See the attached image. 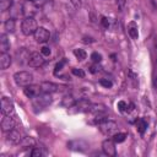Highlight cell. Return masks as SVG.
I'll list each match as a JSON object with an SVG mask.
<instances>
[{"label": "cell", "instance_id": "obj_26", "mask_svg": "<svg viewBox=\"0 0 157 157\" xmlns=\"http://www.w3.org/2000/svg\"><path fill=\"white\" fill-rule=\"evenodd\" d=\"M43 155H44V152H43L42 147H39V146L33 147V150H32V152H31V156H32V157H42Z\"/></svg>", "mask_w": 157, "mask_h": 157}, {"label": "cell", "instance_id": "obj_24", "mask_svg": "<svg viewBox=\"0 0 157 157\" xmlns=\"http://www.w3.org/2000/svg\"><path fill=\"white\" fill-rule=\"evenodd\" d=\"M74 55L76 57V59H79V60H85L86 59V52L84 50V49H75L74 50Z\"/></svg>", "mask_w": 157, "mask_h": 157}, {"label": "cell", "instance_id": "obj_7", "mask_svg": "<svg viewBox=\"0 0 157 157\" xmlns=\"http://www.w3.org/2000/svg\"><path fill=\"white\" fill-rule=\"evenodd\" d=\"M45 59H44V55L42 53H37V52H34V53H32L30 55V59H28V65L32 66V68H39L44 64Z\"/></svg>", "mask_w": 157, "mask_h": 157}, {"label": "cell", "instance_id": "obj_31", "mask_svg": "<svg viewBox=\"0 0 157 157\" xmlns=\"http://www.w3.org/2000/svg\"><path fill=\"white\" fill-rule=\"evenodd\" d=\"M73 74L75 75V76H79V77H85V73H84V70L82 69H73Z\"/></svg>", "mask_w": 157, "mask_h": 157}, {"label": "cell", "instance_id": "obj_18", "mask_svg": "<svg viewBox=\"0 0 157 157\" xmlns=\"http://www.w3.org/2000/svg\"><path fill=\"white\" fill-rule=\"evenodd\" d=\"M128 33H129V36H130L133 39H137V38H139L137 25H136L134 21L129 22V25H128Z\"/></svg>", "mask_w": 157, "mask_h": 157}, {"label": "cell", "instance_id": "obj_6", "mask_svg": "<svg viewBox=\"0 0 157 157\" xmlns=\"http://www.w3.org/2000/svg\"><path fill=\"white\" fill-rule=\"evenodd\" d=\"M15 107H14V102L9 97H3L2 98V113L4 116H11L14 114Z\"/></svg>", "mask_w": 157, "mask_h": 157}, {"label": "cell", "instance_id": "obj_4", "mask_svg": "<svg viewBox=\"0 0 157 157\" xmlns=\"http://www.w3.org/2000/svg\"><path fill=\"white\" fill-rule=\"evenodd\" d=\"M99 130L106 135V136H113L114 134L118 133V124L113 120H106L102 124H99Z\"/></svg>", "mask_w": 157, "mask_h": 157}, {"label": "cell", "instance_id": "obj_15", "mask_svg": "<svg viewBox=\"0 0 157 157\" xmlns=\"http://www.w3.org/2000/svg\"><path fill=\"white\" fill-rule=\"evenodd\" d=\"M87 112L93 116H97V114L107 113V109H106V106H103V104H91Z\"/></svg>", "mask_w": 157, "mask_h": 157}, {"label": "cell", "instance_id": "obj_19", "mask_svg": "<svg viewBox=\"0 0 157 157\" xmlns=\"http://www.w3.org/2000/svg\"><path fill=\"white\" fill-rule=\"evenodd\" d=\"M20 145H21L23 148L33 147V146L36 145V141H34V139H33V137H31V136H25V137H22V140H21Z\"/></svg>", "mask_w": 157, "mask_h": 157}, {"label": "cell", "instance_id": "obj_20", "mask_svg": "<svg viewBox=\"0 0 157 157\" xmlns=\"http://www.w3.org/2000/svg\"><path fill=\"white\" fill-rule=\"evenodd\" d=\"M75 103H76V101L73 96H65L62 101V106L65 107V108H71Z\"/></svg>", "mask_w": 157, "mask_h": 157}, {"label": "cell", "instance_id": "obj_1", "mask_svg": "<svg viewBox=\"0 0 157 157\" xmlns=\"http://www.w3.org/2000/svg\"><path fill=\"white\" fill-rule=\"evenodd\" d=\"M14 81L16 82L17 86H21V87H26L28 85L32 84L33 81V75L28 71H19L14 75Z\"/></svg>", "mask_w": 157, "mask_h": 157}, {"label": "cell", "instance_id": "obj_8", "mask_svg": "<svg viewBox=\"0 0 157 157\" xmlns=\"http://www.w3.org/2000/svg\"><path fill=\"white\" fill-rule=\"evenodd\" d=\"M49 38H50V33L44 27H38L37 31L34 32V39L38 43H45L49 41Z\"/></svg>", "mask_w": 157, "mask_h": 157}, {"label": "cell", "instance_id": "obj_37", "mask_svg": "<svg viewBox=\"0 0 157 157\" xmlns=\"http://www.w3.org/2000/svg\"><path fill=\"white\" fill-rule=\"evenodd\" d=\"M90 71L92 73V74H95V73H97L98 70H97V66H95V65H92V66H90Z\"/></svg>", "mask_w": 157, "mask_h": 157}, {"label": "cell", "instance_id": "obj_5", "mask_svg": "<svg viewBox=\"0 0 157 157\" xmlns=\"http://www.w3.org/2000/svg\"><path fill=\"white\" fill-rule=\"evenodd\" d=\"M68 147L70 148V150H73V151H79V152H85V151H87L88 150V144L86 142V141H84V140H79V139H76V140H71V141H69L68 142Z\"/></svg>", "mask_w": 157, "mask_h": 157}, {"label": "cell", "instance_id": "obj_28", "mask_svg": "<svg viewBox=\"0 0 157 157\" xmlns=\"http://www.w3.org/2000/svg\"><path fill=\"white\" fill-rule=\"evenodd\" d=\"M65 63H66V60H65V59H63L62 62H59V63L55 65V69H54V74H55V75H58V73L63 69V66L65 65Z\"/></svg>", "mask_w": 157, "mask_h": 157}, {"label": "cell", "instance_id": "obj_2", "mask_svg": "<svg viewBox=\"0 0 157 157\" xmlns=\"http://www.w3.org/2000/svg\"><path fill=\"white\" fill-rule=\"evenodd\" d=\"M38 26H37V21L33 17H26L22 20L21 23V31L25 36H31L34 34V32L37 31Z\"/></svg>", "mask_w": 157, "mask_h": 157}, {"label": "cell", "instance_id": "obj_12", "mask_svg": "<svg viewBox=\"0 0 157 157\" xmlns=\"http://www.w3.org/2000/svg\"><path fill=\"white\" fill-rule=\"evenodd\" d=\"M90 106H91V103H90V101L88 99H86V98H81V99H79L74 106L71 107V108H74L75 111V113H82V112H87L88 111V108H90ZM70 109V108H69Z\"/></svg>", "mask_w": 157, "mask_h": 157}, {"label": "cell", "instance_id": "obj_29", "mask_svg": "<svg viewBox=\"0 0 157 157\" xmlns=\"http://www.w3.org/2000/svg\"><path fill=\"white\" fill-rule=\"evenodd\" d=\"M118 108H119V111H120V112H125V111H128V103H127V102H124V101H119V102H118Z\"/></svg>", "mask_w": 157, "mask_h": 157}, {"label": "cell", "instance_id": "obj_16", "mask_svg": "<svg viewBox=\"0 0 157 157\" xmlns=\"http://www.w3.org/2000/svg\"><path fill=\"white\" fill-rule=\"evenodd\" d=\"M9 49H10V42L8 39V36L5 33L0 34V52L2 53H8Z\"/></svg>", "mask_w": 157, "mask_h": 157}, {"label": "cell", "instance_id": "obj_14", "mask_svg": "<svg viewBox=\"0 0 157 157\" xmlns=\"http://www.w3.org/2000/svg\"><path fill=\"white\" fill-rule=\"evenodd\" d=\"M15 125H16V122L15 119L11 117V116H4L3 120H2V130L8 133L12 129H15Z\"/></svg>", "mask_w": 157, "mask_h": 157}, {"label": "cell", "instance_id": "obj_25", "mask_svg": "<svg viewBox=\"0 0 157 157\" xmlns=\"http://www.w3.org/2000/svg\"><path fill=\"white\" fill-rule=\"evenodd\" d=\"M125 139H127V134H124V133H117V134L113 135V140H114V142H117V144L123 142Z\"/></svg>", "mask_w": 157, "mask_h": 157}, {"label": "cell", "instance_id": "obj_23", "mask_svg": "<svg viewBox=\"0 0 157 157\" xmlns=\"http://www.w3.org/2000/svg\"><path fill=\"white\" fill-rule=\"evenodd\" d=\"M12 6V0H0V10L6 11Z\"/></svg>", "mask_w": 157, "mask_h": 157}, {"label": "cell", "instance_id": "obj_30", "mask_svg": "<svg viewBox=\"0 0 157 157\" xmlns=\"http://www.w3.org/2000/svg\"><path fill=\"white\" fill-rule=\"evenodd\" d=\"M91 59L95 62V63H101V60H102V57H101V54H98V53H92L91 54Z\"/></svg>", "mask_w": 157, "mask_h": 157}, {"label": "cell", "instance_id": "obj_39", "mask_svg": "<svg viewBox=\"0 0 157 157\" xmlns=\"http://www.w3.org/2000/svg\"><path fill=\"white\" fill-rule=\"evenodd\" d=\"M30 2H33V3H36V2H38V0H30Z\"/></svg>", "mask_w": 157, "mask_h": 157}, {"label": "cell", "instance_id": "obj_13", "mask_svg": "<svg viewBox=\"0 0 157 157\" xmlns=\"http://www.w3.org/2000/svg\"><path fill=\"white\" fill-rule=\"evenodd\" d=\"M21 140H22V136H21V134H20L19 130L12 129V130L8 131V134H6V141L9 144H11V145H19L21 142Z\"/></svg>", "mask_w": 157, "mask_h": 157}, {"label": "cell", "instance_id": "obj_36", "mask_svg": "<svg viewBox=\"0 0 157 157\" xmlns=\"http://www.w3.org/2000/svg\"><path fill=\"white\" fill-rule=\"evenodd\" d=\"M82 42H84V43H92V42H93V39H92L91 37H84Z\"/></svg>", "mask_w": 157, "mask_h": 157}, {"label": "cell", "instance_id": "obj_3", "mask_svg": "<svg viewBox=\"0 0 157 157\" xmlns=\"http://www.w3.org/2000/svg\"><path fill=\"white\" fill-rule=\"evenodd\" d=\"M52 103V97H50V93H44L42 92L39 96L34 97L33 101H32V104L33 107L37 108V109H41V108H45L47 106Z\"/></svg>", "mask_w": 157, "mask_h": 157}, {"label": "cell", "instance_id": "obj_11", "mask_svg": "<svg viewBox=\"0 0 157 157\" xmlns=\"http://www.w3.org/2000/svg\"><path fill=\"white\" fill-rule=\"evenodd\" d=\"M23 92L28 98L33 99L34 97H37L42 93V88H41V85H32L31 84V85H28L23 88Z\"/></svg>", "mask_w": 157, "mask_h": 157}, {"label": "cell", "instance_id": "obj_34", "mask_svg": "<svg viewBox=\"0 0 157 157\" xmlns=\"http://www.w3.org/2000/svg\"><path fill=\"white\" fill-rule=\"evenodd\" d=\"M70 3L74 5L75 9H80L81 8V0H70Z\"/></svg>", "mask_w": 157, "mask_h": 157}, {"label": "cell", "instance_id": "obj_17", "mask_svg": "<svg viewBox=\"0 0 157 157\" xmlns=\"http://www.w3.org/2000/svg\"><path fill=\"white\" fill-rule=\"evenodd\" d=\"M10 65H11V57L8 53H2V55H0V68H2V70L8 69Z\"/></svg>", "mask_w": 157, "mask_h": 157}, {"label": "cell", "instance_id": "obj_22", "mask_svg": "<svg viewBox=\"0 0 157 157\" xmlns=\"http://www.w3.org/2000/svg\"><path fill=\"white\" fill-rule=\"evenodd\" d=\"M136 128H137V131H139L140 134H144L145 130L147 129V123H146V120L139 119V120L136 122Z\"/></svg>", "mask_w": 157, "mask_h": 157}, {"label": "cell", "instance_id": "obj_38", "mask_svg": "<svg viewBox=\"0 0 157 157\" xmlns=\"http://www.w3.org/2000/svg\"><path fill=\"white\" fill-rule=\"evenodd\" d=\"M153 87L157 88V76H156V75L153 76Z\"/></svg>", "mask_w": 157, "mask_h": 157}, {"label": "cell", "instance_id": "obj_21", "mask_svg": "<svg viewBox=\"0 0 157 157\" xmlns=\"http://www.w3.org/2000/svg\"><path fill=\"white\" fill-rule=\"evenodd\" d=\"M4 27H5V30H6L8 32H14V31H15V27H16V22H15V20H14V19H9V20H6V21H5V23H4Z\"/></svg>", "mask_w": 157, "mask_h": 157}, {"label": "cell", "instance_id": "obj_35", "mask_svg": "<svg viewBox=\"0 0 157 157\" xmlns=\"http://www.w3.org/2000/svg\"><path fill=\"white\" fill-rule=\"evenodd\" d=\"M102 25H103V27L108 28V26H109V21H108V19H107V17H102Z\"/></svg>", "mask_w": 157, "mask_h": 157}, {"label": "cell", "instance_id": "obj_9", "mask_svg": "<svg viewBox=\"0 0 157 157\" xmlns=\"http://www.w3.org/2000/svg\"><path fill=\"white\" fill-rule=\"evenodd\" d=\"M102 150L107 156H116L117 155V148H116V145H114V140H109V139L104 140L102 142Z\"/></svg>", "mask_w": 157, "mask_h": 157}, {"label": "cell", "instance_id": "obj_32", "mask_svg": "<svg viewBox=\"0 0 157 157\" xmlns=\"http://www.w3.org/2000/svg\"><path fill=\"white\" fill-rule=\"evenodd\" d=\"M125 4H127V0H117V5H118V8H119V10H120V11H123V10H124Z\"/></svg>", "mask_w": 157, "mask_h": 157}, {"label": "cell", "instance_id": "obj_10", "mask_svg": "<svg viewBox=\"0 0 157 157\" xmlns=\"http://www.w3.org/2000/svg\"><path fill=\"white\" fill-rule=\"evenodd\" d=\"M41 88H42V92H44V93H53V92H58L62 88H66V87L60 86V85H57L54 82L45 81V82H42L41 84Z\"/></svg>", "mask_w": 157, "mask_h": 157}, {"label": "cell", "instance_id": "obj_27", "mask_svg": "<svg viewBox=\"0 0 157 157\" xmlns=\"http://www.w3.org/2000/svg\"><path fill=\"white\" fill-rule=\"evenodd\" d=\"M99 84H101L103 87H106V88H111V87L113 86L112 81L108 80V79H101V80H99Z\"/></svg>", "mask_w": 157, "mask_h": 157}, {"label": "cell", "instance_id": "obj_33", "mask_svg": "<svg viewBox=\"0 0 157 157\" xmlns=\"http://www.w3.org/2000/svg\"><path fill=\"white\" fill-rule=\"evenodd\" d=\"M41 53H42L44 57H48V55H50V49H49L48 47H42V48H41Z\"/></svg>", "mask_w": 157, "mask_h": 157}]
</instances>
